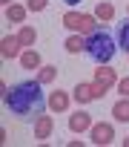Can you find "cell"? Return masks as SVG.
Instances as JSON below:
<instances>
[{
	"instance_id": "cell-1",
	"label": "cell",
	"mask_w": 129,
	"mask_h": 147,
	"mask_svg": "<svg viewBox=\"0 0 129 147\" xmlns=\"http://www.w3.org/2000/svg\"><path fill=\"white\" fill-rule=\"evenodd\" d=\"M3 104L20 115V118H32L37 121L43 115V107H46V98H43V84L35 78V81H20L15 87H9L3 92Z\"/></svg>"
},
{
	"instance_id": "cell-2",
	"label": "cell",
	"mask_w": 129,
	"mask_h": 147,
	"mask_svg": "<svg viewBox=\"0 0 129 147\" xmlns=\"http://www.w3.org/2000/svg\"><path fill=\"white\" fill-rule=\"evenodd\" d=\"M86 52L95 63H109L115 58L118 46H115V38L106 29H95L92 35H86Z\"/></svg>"
},
{
	"instance_id": "cell-3",
	"label": "cell",
	"mask_w": 129,
	"mask_h": 147,
	"mask_svg": "<svg viewBox=\"0 0 129 147\" xmlns=\"http://www.w3.org/2000/svg\"><path fill=\"white\" fill-rule=\"evenodd\" d=\"M63 26L72 29V32H80V35H92L98 29V18L95 15H80V12H66L63 15Z\"/></svg>"
},
{
	"instance_id": "cell-4",
	"label": "cell",
	"mask_w": 129,
	"mask_h": 147,
	"mask_svg": "<svg viewBox=\"0 0 129 147\" xmlns=\"http://www.w3.org/2000/svg\"><path fill=\"white\" fill-rule=\"evenodd\" d=\"M89 138H92V144H95V147H106V144H112V141H115V127H112V124H106V121H98V124H92Z\"/></svg>"
},
{
	"instance_id": "cell-5",
	"label": "cell",
	"mask_w": 129,
	"mask_h": 147,
	"mask_svg": "<svg viewBox=\"0 0 129 147\" xmlns=\"http://www.w3.org/2000/svg\"><path fill=\"white\" fill-rule=\"evenodd\" d=\"M103 95H106V90L98 87L95 81H92V84H78V87H75V101H80V104L98 101V98H103Z\"/></svg>"
},
{
	"instance_id": "cell-6",
	"label": "cell",
	"mask_w": 129,
	"mask_h": 147,
	"mask_svg": "<svg viewBox=\"0 0 129 147\" xmlns=\"http://www.w3.org/2000/svg\"><path fill=\"white\" fill-rule=\"evenodd\" d=\"M95 84H98V87H103V90L118 87V72H115V69H109L106 63H100V66L95 69Z\"/></svg>"
},
{
	"instance_id": "cell-7",
	"label": "cell",
	"mask_w": 129,
	"mask_h": 147,
	"mask_svg": "<svg viewBox=\"0 0 129 147\" xmlns=\"http://www.w3.org/2000/svg\"><path fill=\"white\" fill-rule=\"evenodd\" d=\"M20 46H23V43H20V38H17V35H6L3 40H0V55H3L6 61L20 58V55H23V52H20Z\"/></svg>"
},
{
	"instance_id": "cell-8",
	"label": "cell",
	"mask_w": 129,
	"mask_h": 147,
	"mask_svg": "<svg viewBox=\"0 0 129 147\" xmlns=\"http://www.w3.org/2000/svg\"><path fill=\"white\" fill-rule=\"evenodd\" d=\"M69 101H72V95H69L66 90H55V92L49 95V107H52V113H66V110H69Z\"/></svg>"
},
{
	"instance_id": "cell-9",
	"label": "cell",
	"mask_w": 129,
	"mask_h": 147,
	"mask_svg": "<svg viewBox=\"0 0 129 147\" xmlns=\"http://www.w3.org/2000/svg\"><path fill=\"white\" fill-rule=\"evenodd\" d=\"M69 130L72 133H83V130H92V115L89 113H75V115H69Z\"/></svg>"
},
{
	"instance_id": "cell-10",
	"label": "cell",
	"mask_w": 129,
	"mask_h": 147,
	"mask_svg": "<svg viewBox=\"0 0 129 147\" xmlns=\"http://www.w3.org/2000/svg\"><path fill=\"white\" fill-rule=\"evenodd\" d=\"M52 130H55V121H52V115H40L37 121H35V138H49L52 136Z\"/></svg>"
},
{
	"instance_id": "cell-11",
	"label": "cell",
	"mask_w": 129,
	"mask_h": 147,
	"mask_svg": "<svg viewBox=\"0 0 129 147\" xmlns=\"http://www.w3.org/2000/svg\"><path fill=\"white\" fill-rule=\"evenodd\" d=\"M26 6H17V3H12V6H6V20H12V23H23L26 20Z\"/></svg>"
},
{
	"instance_id": "cell-12",
	"label": "cell",
	"mask_w": 129,
	"mask_h": 147,
	"mask_svg": "<svg viewBox=\"0 0 129 147\" xmlns=\"http://www.w3.org/2000/svg\"><path fill=\"white\" fill-rule=\"evenodd\" d=\"M20 66H23V69H37V66H40V55L32 52V49H26V52L20 55Z\"/></svg>"
},
{
	"instance_id": "cell-13",
	"label": "cell",
	"mask_w": 129,
	"mask_h": 147,
	"mask_svg": "<svg viewBox=\"0 0 129 147\" xmlns=\"http://www.w3.org/2000/svg\"><path fill=\"white\" fill-rule=\"evenodd\" d=\"M112 115H115L118 121H123V124H126V121H129V98H120V101L112 107Z\"/></svg>"
},
{
	"instance_id": "cell-14",
	"label": "cell",
	"mask_w": 129,
	"mask_h": 147,
	"mask_svg": "<svg viewBox=\"0 0 129 147\" xmlns=\"http://www.w3.org/2000/svg\"><path fill=\"white\" fill-rule=\"evenodd\" d=\"M95 18H98V20H103V23H109V20L115 18V6H112V3H98Z\"/></svg>"
},
{
	"instance_id": "cell-15",
	"label": "cell",
	"mask_w": 129,
	"mask_h": 147,
	"mask_svg": "<svg viewBox=\"0 0 129 147\" xmlns=\"http://www.w3.org/2000/svg\"><path fill=\"white\" fill-rule=\"evenodd\" d=\"M63 46H66V52H72V55H78V52H86V40L83 38H78V35H72L66 43H63Z\"/></svg>"
},
{
	"instance_id": "cell-16",
	"label": "cell",
	"mask_w": 129,
	"mask_h": 147,
	"mask_svg": "<svg viewBox=\"0 0 129 147\" xmlns=\"http://www.w3.org/2000/svg\"><path fill=\"white\" fill-rule=\"evenodd\" d=\"M17 38H20V43H23V46H32V43L37 40V32H35L32 26H20V32H17Z\"/></svg>"
},
{
	"instance_id": "cell-17",
	"label": "cell",
	"mask_w": 129,
	"mask_h": 147,
	"mask_svg": "<svg viewBox=\"0 0 129 147\" xmlns=\"http://www.w3.org/2000/svg\"><path fill=\"white\" fill-rule=\"evenodd\" d=\"M55 78H57V69H55L52 63H49V66H40V75H37L40 84H52Z\"/></svg>"
},
{
	"instance_id": "cell-18",
	"label": "cell",
	"mask_w": 129,
	"mask_h": 147,
	"mask_svg": "<svg viewBox=\"0 0 129 147\" xmlns=\"http://www.w3.org/2000/svg\"><path fill=\"white\" fill-rule=\"evenodd\" d=\"M118 43H120V49L129 52V20L120 23V29H118Z\"/></svg>"
},
{
	"instance_id": "cell-19",
	"label": "cell",
	"mask_w": 129,
	"mask_h": 147,
	"mask_svg": "<svg viewBox=\"0 0 129 147\" xmlns=\"http://www.w3.org/2000/svg\"><path fill=\"white\" fill-rule=\"evenodd\" d=\"M49 6V0H26V9L29 12H43Z\"/></svg>"
},
{
	"instance_id": "cell-20",
	"label": "cell",
	"mask_w": 129,
	"mask_h": 147,
	"mask_svg": "<svg viewBox=\"0 0 129 147\" xmlns=\"http://www.w3.org/2000/svg\"><path fill=\"white\" fill-rule=\"evenodd\" d=\"M118 92H120L123 98H129V78H120V81H118Z\"/></svg>"
},
{
	"instance_id": "cell-21",
	"label": "cell",
	"mask_w": 129,
	"mask_h": 147,
	"mask_svg": "<svg viewBox=\"0 0 129 147\" xmlns=\"http://www.w3.org/2000/svg\"><path fill=\"white\" fill-rule=\"evenodd\" d=\"M63 3H69V6H75V3H80V0H63Z\"/></svg>"
},
{
	"instance_id": "cell-22",
	"label": "cell",
	"mask_w": 129,
	"mask_h": 147,
	"mask_svg": "<svg viewBox=\"0 0 129 147\" xmlns=\"http://www.w3.org/2000/svg\"><path fill=\"white\" fill-rule=\"evenodd\" d=\"M3 6H12V0H3Z\"/></svg>"
},
{
	"instance_id": "cell-23",
	"label": "cell",
	"mask_w": 129,
	"mask_h": 147,
	"mask_svg": "<svg viewBox=\"0 0 129 147\" xmlns=\"http://www.w3.org/2000/svg\"><path fill=\"white\" fill-rule=\"evenodd\" d=\"M123 144H126V147H129V136H126V138H123Z\"/></svg>"
},
{
	"instance_id": "cell-24",
	"label": "cell",
	"mask_w": 129,
	"mask_h": 147,
	"mask_svg": "<svg viewBox=\"0 0 129 147\" xmlns=\"http://www.w3.org/2000/svg\"><path fill=\"white\" fill-rule=\"evenodd\" d=\"M126 12H129V9H126Z\"/></svg>"
}]
</instances>
